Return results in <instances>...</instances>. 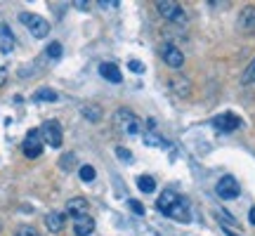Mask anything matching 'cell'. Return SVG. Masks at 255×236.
<instances>
[{
  "label": "cell",
  "mask_w": 255,
  "mask_h": 236,
  "mask_svg": "<svg viewBox=\"0 0 255 236\" xmlns=\"http://www.w3.org/2000/svg\"><path fill=\"white\" fill-rule=\"evenodd\" d=\"M156 208L163 213L165 218L175 220V222H191V208H189V201L175 194V191H163L158 201H156Z\"/></svg>",
  "instance_id": "6da1fadb"
},
{
  "label": "cell",
  "mask_w": 255,
  "mask_h": 236,
  "mask_svg": "<svg viewBox=\"0 0 255 236\" xmlns=\"http://www.w3.org/2000/svg\"><path fill=\"white\" fill-rule=\"evenodd\" d=\"M114 125H116V130H119L121 135H139V130H142L139 118H137L130 109L116 111V114H114Z\"/></svg>",
  "instance_id": "7a4b0ae2"
},
{
  "label": "cell",
  "mask_w": 255,
  "mask_h": 236,
  "mask_svg": "<svg viewBox=\"0 0 255 236\" xmlns=\"http://www.w3.org/2000/svg\"><path fill=\"white\" fill-rule=\"evenodd\" d=\"M19 21L21 24H26L28 33L33 38H45L50 33V24H47V19H43L40 14H31V12H21L19 14Z\"/></svg>",
  "instance_id": "3957f363"
},
{
  "label": "cell",
  "mask_w": 255,
  "mask_h": 236,
  "mask_svg": "<svg viewBox=\"0 0 255 236\" xmlns=\"http://www.w3.org/2000/svg\"><path fill=\"white\" fill-rule=\"evenodd\" d=\"M40 137H43V142L50 144L52 149H59L64 142V135H62V125L57 123V120H45L43 127H40Z\"/></svg>",
  "instance_id": "277c9868"
},
{
  "label": "cell",
  "mask_w": 255,
  "mask_h": 236,
  "mask_svg": "<svg viewBox=\"0 0 255 236\" xmlns=\"http://www.w3.org/2000/svg\"><path fill=\"white\" fill-rule=\"evenodd\" d=\"M156 7L161 12V17H165L168 21H173V24H184L187 21L184 9L177 2H173V0H161V2H156Z\"/></svg>",
  "instance_id": "5b68a950"
},
{
  "label": "cell",
  "mask_w": 255,
  "mask_h": 236,
  "mask_svg": "<svg viewBox=\"0 0 255 236\" xmlns=\"http://www.w3.org/2000/svg\"><path fill=\"white\" fill-rule=\"evenodd\" d=\"M43 137H40V130H28L26 139H24V144H21V151L26 158H38V156L43 154Z\"/></svg>",
  "instance_id": "8992f818"
},
{
  "label": "cell",
  "mask_w": 255,
  "mask_h": 236,
  "mask_svg": "<svg viewBox=\"0 0 255 236\" xmlns=\"http://www.w3.org/2000/svg\"><path fill=\"white\" fill-rule=\"evenodd\" d=\"M215 191H218V196L222 201H232L237 199L239 194H241V187H239L237 177H232V175H225V177H220L218 187H215Z\"/></svg>",
  "instance_id": "52a82bcc"
},
{
  "label": "cell",
  "mask_w": 255,
  "mask_h": 236,
  "mask_svg": "<svg viewBox=\"0 0 255 236\" xmlns=\"http://www.w3.org/2000/svg\"><path fill=\"white\" fill-rule=\"evenodd\" d=\"M213 125L222 130V132H232V130H237L241 125V118L237 114H220V116L213 118Z\"/></svg>",
  "instance_id": "ba28073f"
},
{
  "label": "cell",
  "mask_w": 255,
  "mask_h": 236,
  "mask_svg": "<svg viewBox=\"0 0 255 236\" xmlns=\"http://www.w3.org/2000/svg\"><path fill=\"white\" fill-rule=\"evenodd\" d=\"M92 232H95V220L90 215H73V234L90 236Z\"/></svg>",
  "instance_id": "9c48e42d"
},
{
  "label": "cell",
  "mask_w": 255,
  "mask_h": 236,
  "mask_svg": "<svg viewBox=\"0 0 255 236\" xmlns=\"http://www.w3.org/2000/svg\"><path fill=\"white\" fill-rule=\"evenodd\" d=\"M161 55H163V62L168 64L170 69H180L184 64V55L175 45H163V52H161Z\"/></svg>",
  "instance_id": "30bf717a"
},
{
  "label": "cell",
  "mask_w": 255,
  "mask_h": 236,
  "mask_svg": "<svg viewBox=\"0 0 255 236\" xmlns=\"http://www.w3.org/2000/svg\"><path fill=\"white\" fill-rule=\"evenodd\" d=\"M239 28L246 31V33H253L255 31V5H248V7L241 9V14H239Z\"/></svg>",
  "instance_id": "8fae6325"
},
{
  "label": "cell",
  "mask_w": 255,
  "mask_h": 236,
  "mask_svg": "<svg viewBox=\"0 0 255 236\" xmlns=\"http://www.w3.org/2000/svg\"><path fill=\"white\" fill-rule=\"evenodd\" d=\"M100 73H102V78H104V81L114 83V85H119V83L123 81V76H121V69L116 66V64H111V62L100 64Z\"/></svg>",
  "instance_id": "7c38bea8"
},
{
  "label": "cell",
  "mask_w": 255,
  "mask_h": 236,
  "mask_svg": "<svg viewBox=\"0 0 255 236\" xmlns=\"http://www.w3.org/2000/svg\"><path fill=\"white\" fill-rule=\"evenodd\" d=\"M12 50H14V36H12L7 24H0V52L9 55Z\"/></svg>",
  "instance_id": "4fadbf2b"
},
{
  "label": "cell",
  "mask_w": 255,
  "mask_h": 236,
  "mask_svg": "<svg viewBox=\"0 0 255 236\" xmlns=\"http://www.w3.org/2000/svg\"><path fill=\"white\" fill-rule=\"evenodd\" d=\"M81 114H83V118H85V120H90V123H100L102 116H104L102 107H97V104H83Z\"/></svg>",
  "instance_id": "5bb4252c"
},
{
  "label": "cell",
  "mask_w": 255,
  "mask_h": 236,
  "mask_svg": "<svg viewBox=\"0 0 255 236\" xmlns=\"http://www.w3.org/2000/svg\"><path fill=\"white\" fill-rule=\"evenodd\" d=\"M45 227L52 232V234H59L64 229V215L62 213H47L45 215Z\"/></svg>",
  "instance_id": "9a60e30c"
},
{
  "label": "cell",
  "mask_w": 255,
  "mask_h": 236,
  "mask_svg": "<svg viewBox=\"0 0 255 236\" xmlns=\"http://www.w3.org/2000/svg\"><path fill=\"white\" fill-rule=\"evenodd\" d=\"M88 208H90V206H88L85 199H71L66 203V210L71 213V218L73 215H88Z\"/></svg>",
  "instance_id": "2e32d148"
},
{
  "label": "cell",
  "mask_w": 255,
  "mask_h": 236,
  "mask_svg": "<svg viewBox=\"0 0 255 236\" xmlns=\"http://www.w3.org/2000/svg\"><path fill=\"white\" fill-rule=\"evenodd\" d=\"M33 102H57V92L52 88H38L33 92Z\"/></svg>",
  "instance_id": "e0dca14e"
},
{
  "label": "cell",
  "mask_w": 255,
  "mask_h": 236,
  "mask_svg": "<svg viewBox=\"0 0 255 236\" xmlns=\"http://www.w3.org/2000/svg\"><path fill=\"white\" fill-rule=\"evenodd\" d=\"M137 187H139L142 194H151V191L156 189V182H154V177H149V175H139V177H137Z\"/></svg>",
  "instance_id": "ac0fdd59"
},
{
  "label": "cell",
  "mask_w": 255,
  "mask_h": 236,
  "mask_svg": "<svg viewBox=\"0 0 255 236\" xmlns=\"http://www.w3.org/2000/svg\"><path fill=\"white\" fill-rule=\"evenodd\" d=\"M173 88L177 90V95H180V97H187V95H189V81H184V78H175Z\"/></svg>",
  "instance_id": "d6986e66"
},
{
  "label": "cell",
  "mask_w": 255,
  "mask_h": 236,
  "mask_svg": "<svg viewBox=\"0 0 255 236\" xmlns=\"http://www.w3.org/2000/svg\"><path fill=\"white\" fill-rule=\"evenodd\" d=\"M241 83H244V85H251V83H255V59L248 64V69L244 71V76H241Z\"/></svg>",
  "instance_id": "ffe728a7"
},
{
  "label": "cell",
  "mask_w": 255,
  "mask_h": 236,
  "mask_svg": "<svg viewBox=\"0 0 255 236\" xmlns=\"http://www.w3.org/2000/svg\"><path fill=\"white\" fill-rule=\"evenodd\" d=\"M47 57H50V59H62V43L52 40V43L47 45Z\"/></svg>",
  "instance_id": "44dd1931"
},
{
  "label": "cell",
  "mask_w": 255,
  "mask_h": 236,
  "mask_svg": "<svg viewBox=\"0 0 255 236\" xmlns=\"http://www.w3.org/2000/svg\"><path fill=\"white\" fill-rule=\"evenodd\" d=\"M78 175H81L83 182H92L97 173H95V168H92V165H81V173H78Z\"/></svg>",
  "instance_id": "7402d4cb"
},
{
  "label": "cell",
  "mask_w": 255,
  "mask_h": 236,
  "mask_svg": "<svg viewBox=\"0 0 255 236\" xmlns=\"http://www.w3.org/2000/svg\"><path fill=\"white\" fill-rule=\"evenodd\" d=\"M14 236H40L33 227H28V225H24V227H19L17 232H14Z\"/></svg>",
  "instance_id": "603a6c76"
},
{
  "label": "cell",
  "mask_w": 255,
  "mask_h": 236,
  "mask_svg": "<svg viewBox=\"0 0 255 236\" xmlns=\"http://www.w3.org/2000/svg\"><path fill=\"white\" fill-rule=\"evenodd\" d=\"M116 154H119L121 161H126V163H130V161H132V154L128 151L126 146H116Z\"/></svg>",
  "instance_id": "cb8c5ba5"
},
{
  "label": "cell",
  "mask_w": 255,
  "mask_h": 236,
  "mask_svg": "<svg viewBox=\"0 0 255 236\" xmlns=\"http://www.w3.org/2000/svg\"><path fill=\"white\" fill-rule=\"evenodd\" d=\"M128 69H130V71H135V73L144 71V66H142V62H139V59H130V62H128Z\"/></svg>",
  "instance_id": "d4e9b609"
},
{
  "label": "cell",
  "mask_w": 255,
  "mask_h": 236,
  "mask_svg": "<svg viewBox=\"0 0 255 236\" xmlns=\"http://www.w3.org/2000/svg\"><path fill=\"white\" fill-rule=\"evenodd\" d=\"M128 206H130V210H132L135 215H144V208H142L139 201H128Z\"/></svg>",
  "instance_id": "484cf974"
},
{
  "label": "cell",
  "mask_w": 255,
  "mask_h": 236,
  "mask_svg": "<svg viewBox=\"0 0 255 236\" xmlns=\"http://www.w3.org/2000/svg\"><path fill=\"white\" fill-rule=\"evenodd\" d=\"M69 165H73V154H66L62 161V168H69Z\"/></svg>",
  "instance_id": "4316f807"
},
{
  "label": "cell",
  "mask_w": 255,
  "mask_h": 236,
  "mask_svg": "<svg viewBox=\"0 0 255 236\" xmlns=\"http://www.w3.org/2000/svg\"><path fill=\"white\" fill-rule=\"evenodd\" d=\"M100 7H119V2H116V0H111V2H107V0H100Z\"/></svg>",
  "instance_id": "83f0119b"
},
{
  "label": "cell",
  "mask_w": 255,
  "mask_h": 236,
  "mask_svg": "<svg viewBox=\"0 0 255 236\" xmlns=\"http://www.w3.org/2000/svg\"><path fill=\"white\" fill-rule=\"evenodd\" d=\"M73 7H78V9H88V7H90V2H85V0H76V2H73Z\"/></svg>",
  "instance_id": "f1b7e54d"
},
{
  "label": "cell",
  "mask_w": 255,
  "mask_h": 236,
  "mask_svg": "<svg viewBox=\"0 0 255 236\" xmlns=\"http://www.w3.org/2000/svg\"><path fill=\"white\" fill-rule=\"evenodd\" d=\"M248 220H251V222H253V225H255V206H253V208H251V213H248Z\"/></svg>",
  "instance_id": "f546056e"
},
{
  "label": "cell",
  "mask_w": 255,
  "mask_h": 236,
  "mask_svg": "<svg viewBox=\"0 0 255 236\" xmlns=\"http://www.w3.org/2000/svg\"><path fill=\"white\" fill-rule=\"evenodd\" d=\"M227 234H229V236H239V234H232V232H227Z\"/></svg>",
  "instance_id": "4dcf8cb0"
},
{
  "label": "cell",
  "mask_w": 255,
  "mask_h": 236,
  "mask_svg": "<svg viewBox=\"0 0 255 236\" xmlns=\"http://www.w3.org/2000/svg\"><path fill=\"white\" fill-rule=\"evenodd\" d=\"M0 229H2V222H0Z\"/></svg>",
  "instance_id": "1f68e13d"
}]
</instances>
